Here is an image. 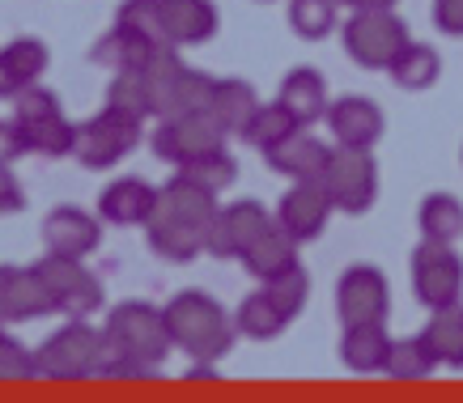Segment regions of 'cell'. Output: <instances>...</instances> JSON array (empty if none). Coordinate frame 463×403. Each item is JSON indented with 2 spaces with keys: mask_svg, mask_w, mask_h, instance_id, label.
<instances>
[{
  "mask_svg": "<svg viewBox=\"0 0 463 403\" xmlns=\"http://www.w3.org/2000/svg\"><path fill=\"white\" fill-rule=\"evenodd\" d=\"M175 352L166 327V306L154 302H119L107 314L102 327V357H99V378H145L157 374L166 357Z\"/></svg>",
  "mask_w": 463,
  "mask_h": 403,
  "instance_id": "1",
  "label": "cell"
},
{
  "mask_svg": "<svg viewBox=\"0 0 463 403\" xmlns=\"http://www.w3.org/2000/svg\"><path fill=\"white\" fill-rule=\"evenodd\" d=\"M166 327L179 352H187L192 361L217 365L239 340V323L234 314L200 289H183L166 302Z\"/></svg>",
  "mask_w": 463,
  "mask_h": 403,
  "instance_id": "2",
  "label": "cell"
},
{
  "mask_svg": "<svg viewBox=\"0 0 463 403\" xmlns=\"http://www.w3.org/2000/svg\"><path fill=\"white\" fill-rule=\"evenodd\" d=\"M14 124L22 127V140H26L30 154L39 157H72V145H77V124L64 115V102H60L56 89L47 85H30L26 94L14 98Z\"/></svg>",
  "mask_w": 463,
  "mask_h": 403,
  "instance_id": "3",
  "label": "cell"
},
{
  "mask_svg": "<svg viewBox=\"0 0 463 403\" xmlns=\"http://www.w3.org/2000/svg\"><path fill=\"white\" fill-rule=\"evenodd\" d=\"M145 77H149V98H154V119L183 115V111H204L213 98V85H217V77L192 69L175 47L157 52L145 64Z\"/></svg>",
  "mask_w": 463,
  "mask_h": 403,
  "instance_id": "4",
  "label": "cell"
},
{
  "mask_svg": "<svg viewBox=\"0 0 463 403\" xmlns=\"http://www.w3.org/2000/svg\"><path fill=\"white\" fill-rule=\"evenodd\" d=\"M340 42L357 69L387 72L392 60L412 42V34L395 9H362V14H349V22L340 26Z\"/></svg>",
  "mask_w": 463,
  "mask_h": 403,
  "instance_id": "5",
  "label": "cell"
},
{
  "mask_svg": "<svg viewBox=\"0 0 463 403\" xmlns=\"http://www.w3.org/2000/svg\"><path fill=\"white\" fill-rule=\"evenodd\" d=\"M145 119L132 111H119V107H102L99 115H90L85 124H77V145H72V157L81 162L85 170H111L119 166L137 145H141Z\"/></svg>",
  "mask_w": 463,
  "mask_h": 403,
  "instance_id": "6",
  "label": "cell"
},
{
  "mask_svg": "<svg viewBox=\"0 0 463 403\" xmlns=\"http://www.w3.org/2000/svg\"><path fill=\"white\" fill-rule=\"evenodd\" d=\"M34 352H39V378H56V382L94 378L102 357V327H94L90 319H69Z\"/></svg>",
  "mask_w": 463,
  "mask_h": 403,
  "instance_id": "7",
  "label": "cell"
},
{
  "mask_svg": "<svg viewBox=\"0 0 463 403\" xmlns=\"http://www.w3.org/2000/svg\"><path fill=\"white\" fill-rule=\"evenodd\" d=\"M34 272L47 285V297L56 314H69V319H90L102 310V280L85 267V259L77 255H56L47 250L34 259Z\"/></svg>",
  "mask_w": 463,
  "mask_h": 403,
  "instance_id": "8",
  "label": "cell"
},
{
  "mask_svg": "<svg viewBox=\"0 0 463 403\" xmlns=\"http://www.w3.org/2000/svg\"><path fill=\"white\" fill-rule=\"evenodd\" d=\"M319 183L327 187L336 212H349V217L370 212V204L379 200V162H374V149L336 145L332 157H327V166H323Z\"/></svg>",
  "mask_w": 463,
  "mask_h": 403,
  "instance_id": "9",
  "label": "cell"
},
{
  "mask_svg": "<svg viewBox=\"0 0 463 403\" xmlns=\"http://www.w3.org/2000/svg\"><path fill=\"white\" fill-rule=\"evenodd\" d=\"M408 276H412V297L425 310L459 302L463 259H459V250H455V242H430V238H421V247L412 250V259H408Z\"/></svg>",
  "mask_w": 463,
  "mask_h": 403,
  "instance_id": "10",
  "label": "cell"
},
{
  "mask_svg": "<svg viewBox=\"0 0 463 403\" xmlns=\"http://www.w3.org/2000/svg\"><path fill=\"white\" fill-rule=\"evenodd\" d=\"M149 145H154V154L162 157V162L183 166V162L209 154V149H222L225 132L213 124L209 111H183V115H166V119H157Z\"/></svg>",
  "mask_w": 463,
  "mask_h": 403,
  "instance_id": "11",
  "label": "cell"
},
{
  "mask_svg": "<svg viewBox=\"0 0 463 403\" xmlns=\"http://www.w3.org/2000/svg\"><path fill=\"white\" fill-rule=\"evenodd\" d=\"M392 310V289L374 264H353L336 280V314L340 327L349 323H387Z\"/></svg>",
  "mask_w": 463,
  "mask_h": 403,
  "instance_id": "12",
  "label": "cell"
},
{
  "mask_svg": "<svg viewBox=\"0 0 463 403\" xmlns=\"http://www.w3.org/2000/svg\"><path fill=\"white\" fill-rule=\"evenodd\" d=\"M272 225V212L260 204V200H234V204H222L217 217L209 225V238H204V250L213 259H239L242 250L255 242L260 230Z\"/></svg>",
  "mask_w": 463,
  "mask_h": 403,
  "instance_id": "13",
  "label": "cell"
},
{
  "mask_svg": "<svg viewBox=\"0 0 463 403\" xmlns=\"http://www.w3.org/2000/svg\"><path fill=\"white\" fill-rule=\"evenodd\" d=\"M332 212H336V204H332V195H327V187H323L319 179H294V187L277 200V212H272V217H277L298 242H310V238H319L323 230H327Z\"/></svg>",
  "mask_w": 463,
  "mask_h": 403,
  "instance_id": "14",
  "label": "cell"
},
{
  "mask_svg": "<svg viewBox=\"0 0 463 403\" xmlns=\"http://www.w3.org/2000/svg\"><path fill=\"white\" fill-rule=\"evenodd\" d=\"M217 209H222V204H217V192H209V187H200V183L175 174L170 183L157 187L154 217L175 221V225H187V230H196V234L209 238V225H213V217H217Z\"/></svg>",
  "mask_w": 463,
  "mask_h": 403,
  "instance_id": "15",
  "label": "cell"
},
{
  "mask_svg": "<svg viewBox=\"0 0 463 403\" xmlns=\"http://www.w3.org/2000/svg\"><path fill=\"white\" fill-rule=\"evenodd\" d=\"M327 127H332V140L336 145H349V149H374L387 132V119H383L379 102L365 94H345L327 107Z\"/></svg>",
  "mask_w": 463,
  "mask_h": 403,
  "instance_id": "16",
  "label": "cell"
},
{
  "mask_svg": "<svg viewBox=\"0 0 463 403\" xmlns=\"http://www.w3.org/2000/svg\"><path fill=\"white\" fill-rule=\"evenodd\" d=\"M102 242V217L77 209V204H60L43 217V247L56 255H77L90 259Z\"/></svg>",
  "mask_w": 463,
  "mask_h": 403,
  "instance_id": "17",
  "label": "cell"
},
{
  "mask_svg": "<svg viewBox=\"0 0 463 403\" xmlns=\"http://www.w3.org/2000/svg\"><path fill=\"white\" fill-rule=\"evenodd\" d=\"M43 314H56V306H52L34 264H0V319L30 323Z\"/></svg>",
  "mask_w": 463,
  "mask_h": 403,
  "instance_id": "18",
  "label": "cell"
},
{
  "mask_svg": "<svg viewBox=\"0 0 463 403\" xmlns=\"http://www.w3.org/2000/svg\"><path fill=\"white\" fill-rule=\"evenodd\" d=\"M47 64H52V52L34 34L5 42L0 47V102H14L17 94H26L30 85H39Z\"/></svg>",
  "mask_w": 463,
  "mask_h": 403,
  "instance_id": "19",
  "label": "cell"
},
{
  "mask_svg": "<svg viewBox=\"0 0 463 403\" xmlns=\"http://www.w3.org/2000/svg\"><path fill=\"white\" fill-rule=\"evenodd\" d=\"M332 157V145H323L310 127H294L285 140H277L264 154L268 170H277L281 179H319L323 166Z\"/></svg>",
  "mask_w": 463,
  "mask_h": 403,
  "instance_id": "20",
  "label": "cell"
},
{
  "mask_svg": "<svg viewBox=\"0 0 463 403\" xmlns=\"http://www.w3.org/2000/svg\"><path fill=\"white\" fill-rule=\"evenodd\" d=\"M154 209H157V187L137 179V174L107 183L99 192V217L107 225H124V230L128 225H149Z\"/></svg>",
  "mask_w": 463,
  "mask_h": 403,
  "instance_id": "21",
  "label": "cell"
},
{
  "mask_svg": "<svg viewBox=\"0 0 463 403\" xmlns=\"http://www.w3.org/2000/svg\"><path fill=\"white\" fill-rule=\"evenodd\" d=\"M222 26L213 0H162V30L170 47H200Z\"/></svg>",
  "mask_w": 463,
  "mask_h": 403,
  "instance_id": "22",
  "label": "cell"
},
{
  "mask_svg": "<svg viewBox=\"0 0 463 403\" xmlns=\"http://www.w3.org/2000/svg\"><path fill=\"white\" fill-rule=\"evenodd\" d=\"M298 247H302V242H298V238L289 234L277 217H272V225L255 234V242L242 250L239 259H242V267H247L255 280H272L277 272H285V267L298 264Z\"/></svg>",
  "mask_w": 463,
  "mask_h": 403,
  "instance_id": "23",
  "label": "cell"
},
{
  "mask_svg": "<svg viewBox=\"0 0 463 403\" xmlns=\"http://www.w3.org/2000/svg\"><path fill=\"white\" fill-rule=\"evenodd\" d=\"M387 348H392L387 323H349L340 335V361L353 374H383Z\"/></svg>",
  "mask_w": 463,
  "mask_h": 403,
  "instance_id": "24",
  "label": "cell"
},
{
  "mask_svg": "<svg viewBox=\"0 0 463 403\" xmlns=\"http://www.w3.org/2000/svg\"><path fill=\"white\" fill-rule=\"evenodd\" d=\"M289 107L302 127H310L315 119H327V107H332V98H327V81H323L319 69H307V64H298V69L285 72L281 81V94H277Z\"/></svg>",
  "mask_w": 463,
  "mask_h": 403,
  "instance_id": "25",
  "label": "cell"
},
{
  "mask_svg": "<svg viewBox=\"0 0 463 403\" xmlns=\"http://www.w3.org/2000/svg\"><path fill=\"white\" fill-rule=\"evenodd\" d=\"M255 107H260V94H255L251 81L222 77V81L213 85V98L204 111L213 115V124L222 127L225 136H242V127H247V119L255 115Z\"/></svg>",
  "mask_w": 463,
  "mask_h": 403,
  "instance_id": "26",
  "label": "cell"
},
{
  "mask_svg": "<svg viewBox=\"0 0 463 403\" xmlns=\"http://www.w3.org/2000/svg\"><path fill=\"white\" fill-rule=\"evenodd\" d=\"M157 52H166V47H154L145 34H137V30H128V26H119V22H115V26L107 30L99 42H94L90 60H94V64H102V69H111V72H124V69H145Z\"/></svg>",
  "mask_w": 463,
  "mask_h": 403,
  "instance_id": "27",
  "label": "cell"
},
{
  "mask_svg": "<svg viewBox=\"0 0 463 403\" xmlns=\"http://www.w3.org/2000/svg\"><path fill=\"white\" fill-rule=\"evenodd\" d=\"M421 340L434 352L438 370H463V302L430 310V323L421 327Z\"/></svg>",
  "mask_w": 463,
  "mask_h": 403,
  "instance_id": "28",
  "label": "cell"
},
{
  "mask_svg": "<svg viewBox=\"0 0 463 403\" xmlns=\"http://www.w3.org/2000/svg\"><path fill=\"white\" fill-rule=\"evenodd\" d=\"M392 81L400 85V89H408V94H421V89H434L438 77H442V56H438V47H430V42H408L404 52L392 60Z\"/></svg>",
  "mask_w": 463,
  "mask_h": 403,
  "instance_id": "29",
  "label": "cell"
},
{
  "mask_svg": "<svg viewBox=\"0 0 463 403\" xmlns=\"http://www.w3.org/2000/svg\"><path fill=\"white\" fill-rule=\"evenodd\" d=\"M234 323H239V335H247V340H277L294 319L268 297V289H255L239 302Z\"/></svg>",
  "mask_w": 463,
  "mask_h": 403,
  "instance_id": "30",
  "label": "cell"
},
{
  "mask_svg": "<svg viewBox=\"0 0 463 403\" xmlns=\"http://www.w3.org/2000/svg\"><path fill=\"white\" fill-rule=\"evenodd\" d=\"M421 238L430 242H459L463 238V200L450 192H430L417 209Z\"/></svg>",
  "mask_w": 463,
  "mask_h": 403,
  "instance_id": "31",
  "label": "cell"
},
{
  "mask_svg": "<svg viewBox=\"0 0 463 403\" xmlns=\"http://www.w3.org/2000/svg\"><path fill=\"white\" fill-rule=\"evenodd\" d=\"M145 238H149V247H154L157 259H166V264H192V259L204 255V234L187 230V225L162 221V217H149Z\"/></svg>",
  "mask_w": 463,
  "mask_h": 403,
  "instance_id": "32",
  "label": "cell"
},
{
  "mask_svg": "<svg viewBox=\"0 0 463 403\" xmlns=\"http://www.w3.org/2000/svg\"><path fill=\"white\" fill-rule=\"evenodd\" d=\"M438 370L434 352L425 344L421 335H404V340H392L387 348V365H383V374L395 378V382H421Z\"/></svg>",
  "mask_w": 463,
  "mask_h": 403,
  "instance_id": "33",
  "label": "cell"
},
{
  "mask_svg": "<svg viewBox=\"0 0 463 403\" xmlns=\"http://www.w3.org/2000/svg\"><path fill=\"white\" fill-rule=\"evenodd\" d=\"M294 127H302L289 115V107H285L281 98L277 102H260L255 107V115L247 119V127H242V145H251V149H260V154H268L277 140H285Z\"/></svg>",
  "mask_w": 463,
  "mask_h": 403,
  "instance_id": "34",
  "label": "cell"
},
{
  "mask_svg": "<svg viewBox=\"0 0 463 403\" xmlns=\"http://www.w3.org/2000/svg\"><path fill=\"white\" fill-rule=\"evenodd\" d=\"M340 0H289V30L298 39L319 42L332 30H340Z\"/></svg>",
  "mask_w": 463,
  "mask_h": 403,
  "instance_id": "35",
  "label": "cell"
},
{
  "mask_svg": "<svg viewBox=\"0 0 463 403\" xmlns=\"http://www.w3.org/2000/svg\"><path fill=\"white\" fill-rule=\"evenodd\" d=\"M175 174H183V179H192V183H200V187H209V192L222 195L225 187H234V179H239V162H234V154L222 145V149H209V154L175 166Z\"/></svg>",
  "mask_w": 463,
  "mask_h": 403,
  "instance_id": "36",
  "label": "cell"
},
{
  "mask_svg": "<svg viewBox=\"0 0 463 403\" xmlns=\"http://www.w3.org/2000/svg\"><path fill=\"white\" fill-rule=\"evenodd\" d=\"M107 102L119 107V111H132V115H141V119H149V115H154V98H149V77H145V69L111 72Z\"/></svg>",
  "mask_w": 463,
  "mask_h": 403,
  "instance_id": "37",
  "label": "cell"
},
{
  "mask_svg": "<svg viewBox=\"0 0 463 403\" xmlns=\"http://www.w3.org/2000/svg\"><path fill=\"white\" fill-rule=\"evenodd\" d=\"M264 289L289 319H298L302 306H307V297H310V272L302 264H294V267H285V272H277L272 280H264Z\"/></svg>",
  "mask_w": 463,
  "mask_h": 403,
  "instance_id": "38",
  "label": "cell"
},
{
  "mask_svg": "<svg viewBox=\"0 0 463 403\" xmlns=\"http://www.w3.org/2000/svg\"><path fill=\"white\" fill-rule=\"evenodd\" d=\"M115 22L128 30H137V34H145L154 47H170L166 30H162V0H124ZM175 52H179V47H175Z\"/></svg>",
  "mask_w": 463,
  "mask_h": 403,
  "instance_id": "39",
  "label": "cell"
},
{
  "mask_svg": "<svg viewBox=\"0 0 463 403\" xmlns=\"http://www.w3.org/2000/svg\"><path fill=\"white\" fill-rule=\"evenodd\" d=\"M26 378H39V352L5 332L0 335V382H26Z\"/></svg>",
  "mask_w": 463,
  "mask_h": 403,
  "instance_id": "40",
  "label": "cell"
},
{
  "mask_svg": "<svg viewBox=\"0 0 463 403\" xmlns=\"http://www.w3.org/2000/svg\"><path fill=\"white\" fill-rule=\"evenodd\" d=\"M26 209V187L17 183L14 166H0V217H17Z\"/></svg>",
  "mask_w": 463,
  "mask_h": 403,
  "instance_id": "41",
  "label": "cell"
},
{
  "mask_svg": "<svg viewBox=\"0 0 463 403\" xmlns=\"http://www.w3.org/2000/svg\"><path fill=\"white\" fill-rule=\"evenodd\" d=\"M26 154L30 149H26V140H22V127L14 119H0V166H14Z\"/></svg>",
  "mask_w": 463,
  "mask_h": 403,
  "instance_id": "42",
  "label": "cell"
},
{
  "mask_svg": "<svg viewBox=\"0 0 463 403\" xmlns=\"http://www.w3.org/2000/svg\"><path fill=\"white\" fill-rule=\"evenodd\" d=\"M434 26L447 39H463V0H434Z\"/></svg>",
  "mask_w": 463,
  "mask_h": 403,
  "instance_id": "43",
  "label": "cell"
},
{
  "mask_svg": "<svg viewBox=\"0 0 463 403\" xmlns=\"http://www.w3.org/2000/svg\"><path fill=\"white\" fill-rule=\"evenodd\" d=\"M349 14H362V9H395L400 0H340Z\"/></svg>",
  "mask_w": 463,
  "mask_h": 403,
  "instance_id": "44",
  "label": "cell"
},
{
  "mask_svg": "<svg viewBox=\"0 0 463 403\" xmlns=\"http://www.w3.org/2000/svg\"><path fill=\"white\" fill-rule=\"evenodd\" d=\"M5 327H9V323H5V319H0V335H5Z\"/></svg>",
  "mask_w": 463,
  "mask_h": 403,
  "instance_id": "45",
  "label": "cell"
},
{
  "mask_svg": "<svg viewBox=\"0 0 463 403\" xmlns=\"http://www.w3.org/2000/svg\"><path fill=\"white\" fill-rule=\"evenodd\" d=\"M260 5H272V0H260Z\"/></svg>",
  "mask_w": 463,
  "mask_h": 403,
  "instance_id": "46",
  "label": "cell"
}]
</instances>
